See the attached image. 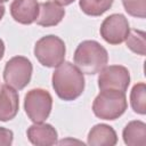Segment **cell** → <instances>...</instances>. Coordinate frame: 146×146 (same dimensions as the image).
<instances>
[{"label":"cell","mask_w":146,"mask_h":146,"mask_svg":"<svg viewBox=\"0 0 146 146\" xmlns=\"http://www.w3.org/2000/svg\"><path fill=\"white\" fill-rule=\"evenodd\" d=\"M51 83L56 95L65 102L79 98L86 86L83 73L71 62H63L56 67L51 76Z\"/></svg>","instance_id":"6da1fadb"},{"label":"cell","mask_w":146,"mask_h":146,"mask_svg":"<svg viewBox=\"0 0 146 146\" xmlns=\"http://www.w3.org/2000/svg\"><path fill=\"white\" fill-rule=\"evenodd\" d=\"M74 64L83 74H97L108 63L107 50L95 40H84L74 51Z\"/></svg>","instance_id":"7a4b0ae2"},{"label":"cell","mask_w":146,"mask_h":146,"mask_svg":"<svg viewBox=\"0 0 146 146\" xmlns=\"http://www.w3.org/2000/svg\"><path fill=\"white\" fill-rule=\"evenodd\" d=\"M128 108L125 92L119 90H100L92 103L94 114L107 121L119 119Z\"/></svg>","instance_id":"3957f363"},{"label":"cell","mask_w":146,"mask_h":146,"mask_svg":"<svg viewBox=\"0 0 146 146\" xmlns=\"http://www.w3.org/2000/svg\"><path fill=\"white\" fill-rule=\"evenodd\" d=\"M33 52L41 65L46 67H57L65 59L66 47L59 36L49 34L35 42Z\"/></svg>","instance_id":"277c9868"},{"label":"cell","mask_w":146,"mask_h":146,"mask_svg":"<svg viewBox=\"0 0 146 146\" xmlns=\"http://www.w3.org/2000/svg\"><path fill=\"white\" fill-rule=\"evenodd\" d=\"M52 108V97L48 90L34 88L27 91L24 97V110L33 123L44 122Z\"/></svg>","instance_id":"5b68a950"},{"label":"cell","mask_w":146,"mask_h":146,"mask_svg":"<svg viewBox=\"0 0 146 146\" xmlns=\"http://www.w3.org/2000/svg\"><path fill=\"white\" fill-rule=\"evenodd\" d=\"M33 72L32 63L24 56H14L5 65L3 80L15 90L24 89L31 81Z\"/></svg>","instance_id":"8992f818"},{"label":"cell","mask_w":146,"mask_h":146,"mask_svg":"<svg viewBox=\"0 0 146 146\" xmlns=\"http://www.w3.org/2000/svg\"><path fill=\"white\" fill-rule=\"evenodd\" d=\"M130 31L128 19L122 14H112L107 16L99 29L100 36L110 44L116 46L125 41Z\"/></svg>","instance_id":"52a82bcc"},{"label":"cell","mask_w":146,"mask_h":146,"mask_svg":"<svg viewBox=\"0 0 146 146\" xmlns=\"http://www.w3.org/2000/svg\"><path fill=\"white\" fill-rule=\"evenodd\" d=\"M130 84V72L122 65L105 66L98 75V88L100 90H119L125 92Z\"/></svg>","instance_id":"ba28073f"},{"label":"cell","mask_w":146,"mask_h":146,"mask_svg":"<svg viewBox=\"0 0 146 146\" xmlns=\"http://www.w3.org/2000/svg\"><path fill=\"white\" fill-rule=\"evenodd\" d=\"M9 9L14 21L23 25H30L36 21L39 2L36 0H13Z\"/></svg>","instance_id":"9c48e42d"},{"label":"cell","mask_w":146,"mask_h":146,"mask_svg":"<svg viewBox=\"0 0 146 146\" xmlns=\"http://www.w3.org/2000/svg\"><path fill=\"white\" fill-rule=\"evenodd\" d=\"M27 138L35 146H51L57 144L58 133L49 123H34L27 128Z\"/></svg>","instance_id":"30bf717a"},{"label":"cell","mask_w":146,"mask_h":146,"mask_svg":"<svg viewBox=\"0 0 146 146\" xmlns=\"http://www.w3.org/2000/svg\"><path fill=\"white\" fill-rule=\"evenodd\" d=\"M19 110L18 94L11 87L3 84L0 87V121L13 120Z\"/></svg>","instance_id":"8fae6325"},{"label":"cell","mask_w":146,"mask_h":146,"mask_svg":"<svg viewBox=\"0 0 146 146\" xmlns=\"http://www.w3.org/2000/svg\"><path fill=\"white\" fill-rule=\"evenodd\" d=\"M65 16V9L55 1H46L39 3V14L36 24L43 27L56 26Z\"/></svg>","instance_id":"7c38bea8"},{"label":"cell","mask_w":146,"mask_h":146,"mask_svg":"<svg viewBox=\"0 0 146 146\" xmlns=\"http://www.w3.org/2000/svg\"><path fill=\"white\" fill-rule=\"evenodd\" d=\"M117 143L115 130L105 123L94 125L87 137V144L90 146H114Z\"/></svg>","instance_id":"4fadbf2b"},{"label":"cell","mask_w":146,"mask_h":146,"mask_svg":"<svg viewBox=\"0 0 146 146\" xmlns=\"http://www.w3.org/2000/svg\"><path fill=\"white\" fill-rule=\"evenodd\" d=\"M123 141L128 146H145L146 124L143 121H130L122 131Z\"/></svg>","instance_id":"5bb4252c"},{"label":"cell","mask_w":146,"mask_h":146,"mask_svg":"<svg viewBox=\"0 0 146 146\" xmlns=\"http://www.w3.org/2000/svg\"><path fill=\"white\" fill-rule=\"evenodd\" d=\"M130 105L135 113L146 114V84L144 82L136 83L130 91Z\"/></svg>","instance_id":"9a60e30c"},{"label":"cell","mask_w":146,"mask_h":146,"mask_svg":"<svg viewBox=\"0 0 146 146\" xmlns=\"http://www.w3.org/2000/svg\"><path fill=\"white\" fill-rule=\"evenodd\" d=\"M114 0H80L79 6L81 10L92 17H97L106 13L113 5Z\"/></svg>","instance_id":"2e32d148"},{"label":"cell","mask_w":146,"mask_h":146,"mask_svg":"<svg viewBox=\"0 0 146 146\" xmlns=\"http://www.w3.org/2000/svg\"><path fill=\"white\" fill-rule=\"evenodd\" d=\"M127 47L135 54L145 56L146 54V34L140 30H130L125 39Z\"/></svg>","instance_id":"e0dca14e"},{"label":"cell","mask_w":146,"mask_h":146,"mask_svg":"<svg viewBox=\"0 0 146 146\" xmlns=\"http://www.w3.org/2000/svg\"><path fill=\"white\" fill-rule=\"evenodd\" d=\"M124 10L132 17L145 18L146 0H122Z\"/></svg>","instance_id":"ac0fdd59"},{"label":"cell","mask_w":146,"mask_h":146,"mask_svg":"<svg viewBox=\"0 0 146 146\" xmlns=\"http://www.w3.org/2000/svg\"><path fill=\"white\" fill-rule=\"evenodd\" d=\"M14 140V133L11 130L0 127V146H10Z\"/></svg>","instance_id":"d6986e66"},{"label":"cell","mask_w":146,"mask_h":146,"mask_svg":"<svg viewBox=\"0 0 146 146\" xmlns=\"http://www.w3.org/2000/svg\"><path fill=\"white\" fill-rule=\"evenodd\" d=\"M56 3H58L59 6H68L72 2H74V0H55Z\"/></svg>","instance_id":"ffe728a7"},{"label":"cell","mask_w":146,"mask_h":146,"mask_svg":"<svg viewBox=\"0 0 146 146\" xmlns=\"http://www.w3.org/2000/svg\"><path fill=\"white\" fill-rule=\"evenodd\" d=\"M3 55H5V43H3L2 39H0V60L3 57Z\"/></svg>","instance_id":"44dd1931"},{"label":"cell","mask_w":146,"mask_h":146,"mask_svg":"<svg viewBox=\"0 0 146 146\" xmlns=\"http://www.w3.org/2000/svg\"><path fill=\"white\" fill-rule=\"evenodd\" d=\"M3 15H5V7H3L2 3H0V21L2 19Z\"/></svg>","instance_id":"7402d4cb"},{"label":"cell","mask_w":146,"mask_h":146,"mask_svg":"<svg viewBox=\"0 0 146 146\" xmlns=\"http://www.w3.org/2000/svg\"><path fill=\"white\" fill-rule=\"evenodd\" d=\"M7 1H9V0H0V3H3V2H7Z\"/></svg>","instance_id":"603a6c76"}]
</instances>
